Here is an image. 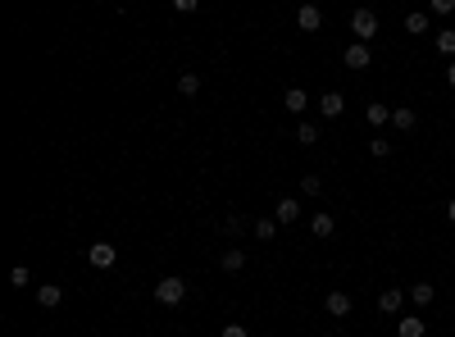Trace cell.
<instances>
[{"instance_id":"cell-18","label":"cell","mask_w":455,"mask_h":337,"mask_svg":"<svg viewBox=\"0 0 455 337\" xmlns=\"http://www.w3.org/2000/svg\"><path fill=\"white\" fill-rule=\"evenodd\" d=\"M391 128H401V132H410L414 128V109H391Z\"/></svg>"},{"instance_id":"cell-22","label":"cell","mask_w":455,"mask_h":337,"mask_svg":"<svg viewBox=\"0 0 455 337\" xmlns=\"http://www.w3.org/2000/svg\"><path fill=\"white\" fill-rule=\"evenodd\" d=\"M178 91H183V96H196V91H201V78H196V73H183V78H178Z\"/></svg>"},{"instance_id":"cell-13","label":"cell","mask_w":455,"mask_h":337,"mask_svg":"<svg viewBox=\"0 0 455 337\" xmlns=\"http://www.w3.org/2000/svg\"><path fill=\"white\" fill-rule=\"evenodd\" d=\"M364 119H369V123H373V128H387V123H391V109H387V105H382V100H373V105H369V109H364Z\"/></svg>"},{"instance_id":"cell-25","label":"cell","mask_w":455,"mask_h":337,"mask_svg":"<svg viewBox=\"0 0 455 337\" xmlns=\"http://www.w3.org/2000/svg\"><path fill=\"white\" fill-rule=\"evenodd\" d=\"M28 278H32V273H28V269H23V264H19V269L10 273V287H28Z\"/></svg>"},{"instance_id":"cell-15","label":"cell","mask_w":455,"mask_h":337,"mask_svg":"<svg viewBox=\"0 0 455 337\" xmlns=\"http://www.w3.org/2000/svg\"><path fill=\"white\" fill-rule=\"evenodd\" d=\"M219 264H223L228 273H241V269H246V251H237V246L223 251V260H219Z\"/></svg>"},{"instance_id":"cell-6","label":"cell","mask_w":455,"mask_h":337,"mask_svg":"<svg viewBox=\"0 0 455 337\" xmlns=\"http://www.w3.org/2000/svg\"><path fill=\"white\" fill-rule=\"evenodd\" d=\"M342 109H346V96H342V91H324V96H319V114H324V119H342Z\"/></svg>"},{"instance_id":"cell-30","label":"cell","mask_w":455,"mask_h":337,"mask_svg":"<svg viewBox=\"0 0 455 337\" xmlns=\"http://www.w3.org/2000/svg\"><path fill=\"white\" fill-rule=\"evenodd\" d=\"M446 219H451V224H455V201H446Z\"/></svg>"},{"instance_id":"cell-17","label":"cell","mask_w":455,"mask_h":337,"mask_svg":"<svg viewBox=\"0 0 455 337\" xmlns=\"http://www.w3.org/2000/svg\"><path fill=\"white\" fill-rule=\"evenodd\" d=\"M405 33H410V37H423V33H428V14H419V10L405 14Z\"/></svg>"},{"instance_id":"cell-5","label":"cell","mask_w":455,"mask_h":337,"mask_svg":"<svg viewBox=\"0 0 455 337\" xmlns=\"http://www.w3.org/2000/svg\"><path fill=\"white\" fill-rule=\"evenodd\" d=\"M296 28H301V33H319V28H324L319 5H301V10H296Z\"/></svg>"},{"instance_id":"cell-24","label":"cell","mask_w":455,"mask_h":337,"mask_svg":"<svg viewBox=\"0 0 455 337\" xmlns=\"http://www.w3.org/2000/svg\"><path fill=\"white\" fill-rule=\"evenodd\" d=\"M319 187H324V183H319V174H305L301 178V192L305 196H319Z\"/></svg>"},{"instance_id":"cell-28","label":"cell","mask_w":455,"mask_h":337,"mask_svg":"<svg viewBox=\"0 0 455 337\" xmlns=\"http://www.w3.org/2000/svg\"><path fill=\"white\" fill-rule=\"evenodd\" d=\"M223 337H246V324H228V328H223Z\"/></svg>"},{"instance_id":"cell-9","label":"cell","mask_w":455,"mask_h":337,"mask_svg":"<svg viewBox=\"0 0 455 337\" xmlns=\"http://www.w3.org/2000/svg\"><path fill=\"white\" fill-rule=\"evenodd\" d=\"M333 228H337V219H333V215H324V210H315V215H310V233H315L319 242L333 237Z\"/></svg>"},{"instance_id":"cell-7","label":"cell","mask_w":455,"mask_h":337,"mask_svg":"<svg viewBox=\"0 0 455 337\" xmlns=\"http://www.w3.org/2000/svg\"><path fill=\"white\" fill-rule=\"evenodd\" d=\"M324 310H328L333 319H346V315H351V296H346V292H328V296H324Z\"/></svg>"},{"instance_id":"cell-21","label":"cell","mask_w":455,"mask_h":337,"mask_svg":"<svg viewBox=\"0 0 455 337\" xmlns=\"http://www.w3.org/2000/svg\"><path fill=\"white\" fill-rule=\"evenodd\" d=\"M437 51H442V55H455V28H442V33H437Z\"/></svg>"},{"instance_id":"cell-4","label":"cell","mask_w":455,"mask_h":337,"mask_svg":"<svg viewBox=\"0 0 455 337\" xmlns=\"http://www.w3.org/2000/svg\"><path fill=\"white\" fill-rule=\"evenodd\" d=\"M87 260L96 264V269H114V264H119V246H114V242H91Z\"/></svg>"},{"instance_id":"cell-2","label":"cell","mask_w":455,"mask_h":337,"mask_svg":"<svg viewBox=\"0 0 455 337\" xmlns=\"http://www.w3.org/2000/svg\"><path fill=\"white\" fill-rule=\"evenodd\" d=\"M155 301L160 305H183L187 301V283L183 278H160V283H155Z\"/></svg>"},{"instance_id":"cell-10","label":"cell","mask_w":455,"mask_h":337,"mask_svg":"<svg viewBox=\"0 0 455 337\" xmlns=\"http://www.w3.org/2000/svg\"><path fill=\"white\" fill-rule=\"evenodd\" d=\"M401 305H405V292H401V287H387V292L378 296V310H382V315H396Z\"/></svg>"},{"instance_id":"cell-19","label":"cell","mask_w":455,"mask_h":337,"mask_svg":"<svg viewBox=\"0 0 455 337\" xmlns=\"http://www.w3.org/2000/svg\"><path fill=\"white\" fill-rule=\"evenodd\" d=\"M255 237L273 242V237H278V219H255Z\"/></svg>"},{"instance_id":"cell-11","label":"cell","mask_w":455,"mask_h":337,"mask_svg":"<svg viewBox=\"0 0 455 337\" xmlns=\"http://www.w3.org/2000/svg\"><path fill=\"white\" fill-rule=\"evenodd\" d=\"M423 333H428V324H423L419 315H405L401 324H396V337H423Z\"/></svg>"},{"instance_id":"cell-20","label":"cell","mask_w":455,"mask_h":337,"mask_svg":"<svg viewBox=\"0 0 455 337\" xmlns=\"http://www.w3.org/2000/svg\"><path fill=\"white\" fill-rule=\"evenodd\" d=\"M296 142H301V146H315L319 142V128H315V123H296Z\"/></svg>"},{"instance_id":"cell-26","label":"cell","mask_w":455,"mask_h":337,"mask_svg":"<svg viewBox=\"0 0 455 337\" xmlns=\"http://www.w3.org/2000/svg\"><path fill=\"white\" fill-rule=\"evenodd\" d=\"M428 5H433V14H451L455 10V0H428Z\"/></svg>"},{"instance_id":"cell-27","label":"cell","mask_w":455,"mask_h":337,"mask_svg":"<svg viewBox=\"0 0 455 337\" xmlns=\"http://www.w3.org/2000/svg\"><path fill=\"white\" fill-rule=\"evenodd\" d=\"M196 5H201V0H174V10H178V14H196Z\"/></svg>"},{"instance_id":"cell-1","label":"cell","mask_w":455,"mask_h":337,"mask_svg":"<svg viewBox=\"0 0 455 337\" xmlns=\"http://www.w3.org/2000/svg\"><path fill=\"white\" fill-rule=\"evenodd\" d=\"M351 33H355V42H373V37H378V14L373 10H351Z\"/></svg>"},{"instance_id":"cell-12","label":"cell","mask_w":455,"mask_h":337,"mask_svg":"<svg viewBox=\"0 0 455 337\" xmlns=\"http://www.w3.org/2000/svg\"><path fill=\"white\" fill-rule=\"evenodd\" d=\"M282 105L292 109V114H301V109L310 105V91H301V87H287V91H282Z\"/></svg>"},{"instance_id":"cell-16","label":"cell","mask_w":455,"mask_h":337,"mask_svg":"<svg viewBox=\"0 0 455 337\" xmlns=\"http://www.w3.org/2000/svg\"><path fill=\"white\" fill-rule=\"evenodd\" d=\"M433 296H437L433 283H414V287H410V301H414V305H433Z\"/></svg>"},{"instance_id":"cell-23","label":"cell","mask_w":455,"mask_h":337,"mask_svg":"<svg viewBox=\"0 0 455 337\" xmlns=\"http://www.w3.org/2000/svg\"><path fill=\"white\" fill-rule=\"evenodd\" d=\"M369 151H373V160H387V155H391V142H387V137H373V142H369Z\"/></svg>"},{"instance_id":"cell-3","label":"cell","mask_w":455,"mask_h":337,"mask_svg":"<svg viewBox=\"0 0 455 337\" xmlns=\"http://www.w3.org/2000/svg\"><path fill=\"white\" fill-rule=\"evenodd\" d=\"M342 64H346L351 73L369 69V64H373V51H369V42H351V46H346V55H342Z\"/></svg>"},{"instance_id":"cell-29","label":"cell","mask_w":455,"mask_h":337,"mask_svg":"<svg viewBox=\"0 0 455 337\" xmlns=\"http://www.w3.org/2000/svg\"><path fill=\"white\" fill-rule=\"evenodd\" d=\"M446 82H451V87H455V60H451V64H446Z\"/></svg>"},{"instance_id":"cell-8","label":"cell","mask_w":455,"mask_h":337,"mask_svg":"<svg viewBox=\"0 0 455 337\" xmlns=\"http://www.w3.org/2000/svg\"><path fill=\"white\" fill-rule=\"evenodd\" d=\"M273 219H278V224H296V219H301V201H292V196H282L278 206H273Z\"/></svg>"},{"instance_id":"cell-14","label":"cell","mask_w":455,"mask_h":337,"mask_svg":"<svg viewBox=\"0 0 455 337\" xmlns=\"http://www.w3.org/2000/svg\"><path fill=\"white\" fill-rule=\"evenodd\" d=\"M37 301L46 305V310H55V305H64V287H55V283H46L41 292H37Z\"/></svg>"}]
</instances>
